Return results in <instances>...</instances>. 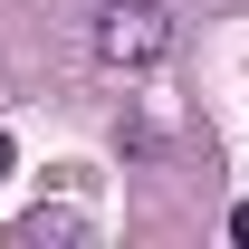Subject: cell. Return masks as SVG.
Returning <instances> with one entry per match:
<instances>
[{"label": "cell", "mask_w": 249, "mask_h": 249, "mask_svg": "<svg viewBox=\"0 0 249 249\" xmlns=\"http://www.w3.org/2000/svg\"><path fill=\"white\" fill-rule=\"evenodd\" d=\"M0 182H10V134H0Z\"/></svg>", "instance_id": "obj_4"}, {"label": "cell", "mask_w": 249, "mask_h": 249, "mask_svg": "<svg viewBox=\"0 0 249 249\" xmlns=\"http://www.w3.org/2000/svg\"><path fill=\"white\" fill-rule=\"evenodd\" d=\"M87 48H96V67L134 77V67H154L163 48H173V10H163V0H106L96 29H87Z\"/></svg>", "instance_id": "obj_1"}, {"label": "cell", "mask_w": 249, "mask_h": 249, "mask_svg": "<svg viewBox=\"0 0 249 249\" xmlns=\"http://www.w3.org/2000/svg\"><path fill=\"white\" fill-rule=\"evenodd\" d=\"M230 240H249V201H240V211H230Z\"/></svg>", "instance_id": "obj_3"}, {"label": "cell", "mask_w": 249, "mask_h": 249, "mask_svg": "<svg viewBox=\"0 0 249 249\" xmlns=\"http://www.w3.org/2000/svg\"><path fill=\"white\" fill-rule=\"evenodd\" d=\"M77 230H87L77 211H29V220H19V240H77Z\"/></svg>", "instance_id": "obj_2"}]
</instances>
